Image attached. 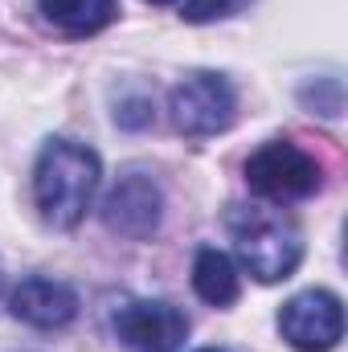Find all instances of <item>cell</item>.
<instances>
[{
	"mask_svg": "<svg viewBox=\"0 0 348 352\" xmlns=\"http://www.w3.org/2000/svg\"><path fill=\"white\" fill-rule=\"evenodd\" d=\"M246 4H250V0H184L180 16H184L188 25H209V21H221V16L242 12Z\"/></svg>",
	"mask_w": 348,
	"mask_h": 352,
	"instance_id": "8fae6325",
	"label": "cell"
},
{
	"mask_svg": "<svg viewBox=\"0 0 348 352\" xmlns=\"http://www.w3.org/2000/svg\"><path fill=\"white\" fill-rule=\"evenodd\" d=\"M8 311L29 328L54 332V328H66L78 316V295H74V287H66L58 278L33 274V278H21V287L8 295Z\"/></svg>",
	"mask_w": 348,
	"mask_h": 352,
	"instance_id": "ba28073f",
	"label": "cell"
},
{
	"mask_svg": "<svg viewBox=\"0 0 348 352\" xmlns=\"http://www.w3.org/2000/svg\"><path fill=\"white\" fill-rule=\"evenodd\" d=\"M201 352H221V349H201Z\"/></svg>",
	"mask_w": 348,
	"mask_h": 352,
	"instance_id": "4fadbf2b",
	"label": "cell"
},
{
	"mask_svg": "<svg viewBox=\"0 0 348 352\" xmlns=\"http://www.w3.org/2000/svg\"><path fill=\"white\" fill-rule=\"evenodd\" d=\"M102 164L78 140H50L33 168V197L54 230H74L94 205Z\"/></svg>",
	"mask_w": 348,
	"mask_h": 352,
	"instance_id": "6da1fadb",
	"label": "cell"
},
{
	"mask_svg": "<svg viewBox=\"0 0 348 352\" xmlns=\"http://www.w3.org/2000/svg\"><path fill=\"white\" fill-rule=\"evenodd\" d=\"M226 230L234 238V250H238L242 266L259 283H283V278H291L299 258H303V234L279 209H266V205H230Z\"/></svg>",
	"mask_w": 348,
	"mask_h": 352,
	"instance_id": "7a4b0ae2",
	"label": "cell"
},
{
	"mask_svg": "<svg viewBox=\"0 0 348 352\" xmlns=\"http://www.w3.org/2000/svg\"><path fill=\"white\" fill-rule=\"evenodd\" d=\"M246 184L262 201L287 205V201L316 197L320 184H324V168L299 144H291V140H266L259 152L246 160Z\"/></svg>",
	"mask_w": 348,
	"mask_h": 352,
	"instance_id": "3957f363",
	"label": "cell"
},
{
	"mask_svg": "<svg viewBox=\"0 0 348 352\" xmlns=\"http://www.w3.org/2000/svg\"><path fill=\"white\" fill-rule=\"evenodd\" d=\"M279 332L295 352H332L345 340V303L340 295L316 287L299 291L279 311Z\"/></svg>",
	"mask_w": 348,
	"mask_h": 352,
	"instance_id": "5b68a950",
	"label": "cell"
},
{
	"mask_svg": "<svg viewBox=\"0 0 348 352\" xmlns=\"http://www.w3.org/2000/svg\"><path fill=\"white\" fill-rule=\"evenodd\" d=\"M127 352H176L188 336V316L164 299H131L111 320Z\"/></svg>",
	"mask_w": 348,
	"mask_h": 352,
	"instance_id": "8992f818",
	"label": "cell"
},
{
	"mask_svg": "<svg viewBox=\"0 0 348 352\" xmlns=\"http://www.w3.org/2000/svg\"><path fill=\"white\" fill-rule=\"evenodd\" d=\"M160 217H164V197H160V188H156L152 176H140V173L123 176L107 192V201H102L107 230H115V234H123L131 242L152 238L156 226H160Z\"/></svg>",
	"mask_w": 348,
	"mask_h": 352,
	"instance_id": "52a82bcc",
	"label": "cell"
},
{
	"mask_svg": "<svg viewBox=\"0 0 348 352\" xmlns=\"http://www.w3.org/2000/svg\"><path fill=\"white\" fill-rule=\"evenodd\" d=\"M193 291L209 303V307H230L238 303L242 295V278H238V266L226 250L217 246H201L197 258H193Z\"/></svg>",
	"mask_w": 348,
	"mask_h": 352,
	"instance_id": "9c48e42d",
	"label": "cell"
},
{
	"mask_svg": "<svg viewBox=\"0 0 348 352\" xmlns=\"http://www.w3.org/2000/svg\"><path fill=\"white\" fill-rule=\"evenodd\" d=\"M41 16L66 37H90L119 16V0H37Z\"/></svg>",
	"mask_w": 348,
	"mask_h": 352,
	"instance_id": "30bf717a",
	"label": "cell"
},
{
	"mask_svg": "<svg viewBox=\"0 0 348 352\" xmlns=\"http://www.w3.org/2000/svg\"><path fill=\"white\" fill-rule=\"evenodd\" d=\"M148 4H173V0H148Z\"/></svg>",
	"mask_w": 348,
	"mask_h": 352,
	"instance_id": "7c38bea8",
	"label": "cell"
},
{
	"mask_svg": "<svg viewBox=\"0 0 348 352\" xmlns=\"http://www.w3.org/2000/svg\"><path fill=\"white\" fill-rule=\"evenodd\" d=\"M168 115H173V127L180 135L205 140V135H217V131H226L234 123L238 94L221 74H193L173 90Z\"/></svg>",
	"mask_w": 348,
	"mask_h": 352,
	"instance_id": "277c9868",
	"label": "cell"
}]
</instances>
